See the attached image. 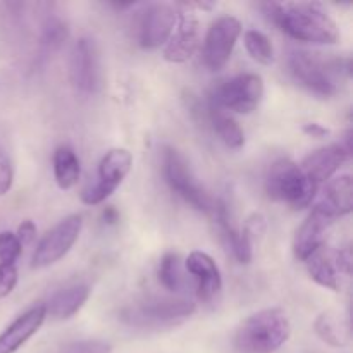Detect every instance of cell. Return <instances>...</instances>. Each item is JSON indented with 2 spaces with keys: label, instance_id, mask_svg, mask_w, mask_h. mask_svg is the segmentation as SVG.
Returning a JSON list of instances; mask_svg holds the SVG:
<instances>
[{
  "label": "cell",
  "instance_id": "obj_1",
  "mask_svg": "<svg viewBox=\"0 0 353 353\" xmlns=\"http://www.w3.org/2000/svg\"><path fill=\"white\" fill-rule=\"evenodd\" d=\"M264 16L283 33L296 41L312 45H334L340 41V28L319 2L261 3Z\"/></svg>",
  "mask_w": 353,
  "mask_h": 353
},
{
  "label": "cell",
  "instance_id": "obj_2",
  "mask_svg": "<svg viewBox=\"0 0 353 353\" xmlns=\"http://www.w3.org/2000/svg\"><path fill=\"white\" fill-rule=\"evenodd\" d=\"M288 68L300 86L321 99H331L341 90L345 76H350V59L324 57L309 50H293Z\"/></svg>",
  "mask_w": 353,
  "mask_h": 353
},
{
  "label": "cell",
  "instance_id": "obj_3",
  "mask_svg": "<svg viewBox=\"0 0 353 353\" xmlns=\"http://www.w3.org/2000/svg\"><path fill=\"white\" fill-rule=\"evenodd\" d=\"M292 324L281 309H264L252 314L234 334L238 353H274L288 341Z\"/></svg>",
  "mask_w": 353,
  "mask_h": 353
},
{
  "label": "cell",
  "instance_id": "obj_4",
  "mask_svg": "<svg viewBox=\"0 0 353 353\" xmlns=\"http://www.w3.org/2000/svg\"><path fill=\"white\" fill-rule=\"evenodd\" d=\"M317 186L302 171L300 164L288 157L274 161L265 174V193L269 199L290 205L292 209H305L317 195Z\"/></svg>",
  "mask_w": 353,
  "mask_h": 353
},
{
  "label": "cell",
  "instance_id": "obj_5",
  "mask_svg": "<svg viewBox=\"0 0 353 353\" xmlns=\"http://www.w3.org/2000/svg\"><path fill=\"white\" fill-rule=\"evenodd\" d=\"M162 171L168 185L172 192L181 196L186 203L205 216H214L217 205V199H214L202 186V183L195 178L192 168L186 159L176 148L164 147L162 152Z\"/></svg>",
  "mask_w": 353,
  "mask_h": 353
},
{
  "label": "cell",
  "instance_id": "obj_6",
  "mask_svg": "<svg viewBox=\"0 0 353 353\" xmlns=\"http://www.w3.org/2000/svg\"><path fill=\"white\" fill-rule=\"evenodd\" d=\"M196 305L186 299H164V296H152L133 305L124 307L119 312V319L131 327L152 330V327H164L176 324L178 321L186 319L195 314Z\"/></svg>",
  "mask_w": 353,
  "mask_h": 353
},
{
  "label": "cell",
  "instance_id": "obj_7",
  "mask_svg": "<svg viewBox=\"0 0 353 353\" xmlns=\"http://www.w3.org/2000/svg\"><path fill=\"white\" fill-rule=\"evenodd\" d=\"M264 99V79L254 72H245L219 81L209 95V105L236 114H250Z\"/></svg>",
  "mask_w": 353,
  "mask_h": 353
},
{
  "label": "cell",
  "instance_id": "obj_8",
  "mask_svg": "<svg viewBox=\"0 0 353 353\" xmlns=\"http://www.w3.org/2000/svg\"><path fill=\"white\" fill-rule=\"evenodd\" d=\"M133 165V155L126 148H112L102 157L97 172V181L83 190L81 202L86 205H99L105 202L121 186Z\"/></svg>",
  "mask_w": 353,
  "mask_h": 353
},
{
  "label": "cell",
  "instance_id": "obj_9",
  "mask_svg": "<svg viewBox=\"0 0 353 353\" xmlns=\"http://www.w3.org/2000/svg\"><path fill=\"white\" fill-rule=\"evenodd\" d=\"M83 228V217L78 214L68 216L62 219L61 223L55 224L47 234H43L40 241H38L37 248L31 257V268L33 269H43L50 268L55 262L64 259L72 248V245L78 241L79 233Z\"/></svg>",
  "mask_w": 353,
  "mask_h": 353
},
{
  "label": "cell",
  "instance_id": "obj_10",
  "mask_svg": "<svg viewBox=\"0 0 353 353\" xmlns=\"http://www.w3.org/2000/svg\"><path fill=\"white\" fill-rule=\"evenodd\" d=\"M69 76L76 92L93 95L102 86V64L99 45L93 38L83 37L74 43L69 59Z\"/></svg>",
  "mask_w": 353,
  "mask_h": 353
},
{
  "label": "cell",
  "instance_id": "obj_11",
  "mask_svg": "<svg viewBox=\"0 0 353 353\" xmlns=\"http://www.w3.org/2000/svg\"><path fill=\"white\" fill-rule=\"evenodd\" d=\"M241 34V23L234 16H221L210 24L203 40V64L209 71H221L234 50Z\"/></svg>",
  "mask_w": 353,
  "mask_h": 353
},
{
  "label": "cell",
  "instance_id": "obj_12",
  "mask_svg": "<svg viewBox=\"0 0 353 353\" xmlns=\"http://www.w3.org/2000/svg\"><path fill=\"white\" fill-rule=\"evenodd\" d=\"M178 21L176 9L169 3H152L140 14L137 24L138 43L143 48H157L168 43Z\"/></svg>",
  "mask_w": 353,
  "mask_h": 353
},
{
  "label": "cell",
  "instance_id": "obj_13",
  "mask_svg": "<svg viewBox=\"0 0 353 353\" xmlns=\"http://www.w3.org/2000/svg\"><path fill=\"white\" fill-rule=\"evenodd\" d=\"M200 43V23L199 17L192 10H183L176 28L169 37L164 48V59L172 64L188 62L195 55Z\"/></svg>",
  "mask_w": 353,
  "mask_h": 353
},
{
  "label": "cell",
  "instance_id": "obj_14",
  "mask_svg": "<svg viewBox=\"0 0 353 353\" xmlns=\"http://www.w3.org/2000/svg\"><path fill=\"white\" fill-rule=\"evenodd\" d=\"M350 152L341 143L327 145V147L317 148L312 154L307 155L300 164L307 178L319 188L323 183H327L334 176V172L347 162Z\"/></svg>",
  "mask_w": 353,
  "mask_h": 353
},
{
  "label": "cell",
  "instance_id": "obj_15",
  "mask_svg": "<svg viewBox=\"0 0 353 353\" xmlns=\"http://www.w3.org/2000/svg\"><path fill=\"white\" fill-rule=\"evenodd\" d=\"M331 224H333V221L330 217H326L316 209L310 210V214L300 224L295 238H293V254L299 261L307 262L316 252L323 248Z\"/></svg>",
  "mask_w": 353,
  "mask_h": 353
},
{
  "label": "cell",
  "instance_id": "obj_16",
  "mask_svg": "<svg viewBox=\"0 0 353 353\" xmlns=\"http://www.w3.org/2000/svg\"><path fill=\"white\" fill-rule=\"evenodd\" d=\"M185 268L196 283V296L202 302H212L223 288V278L216 261L205 252H192L185 261Z\"/></svg>",
  "mask_w": 353,
  "mask_h": 353
},
{
  "label": "cell",
  "instance_id": "obj_17",
  "mask_svg": "<svg viewBox=\"0 0 353 353\" xmlns=\"http://www.w3.org/2000/svg\"><path fill=\"white\" fill-rule=\"evenodd\" d=\"M331 221L348 216L353 209V179L350 174H341L326 183L319 202L314 205Z\"/></svg>",
  "mask_w": 353,
  "mask_h": 353
},
{
  "label": "cell",
  "instance_id": "obj_18",
  "mask_svg": "<svg viewBox=\"0 0 353 353\" xmlns=\"http://www.w3.org/2000/svg\"><path fill=\"white\" fill-rule=\"evenodd\" d=\"M47 310L43 303L31 307L30 310L17 317L2 334H0V353H16L26 343L30 338H33L45 323Z\"/></svg>",
  "mask_w": 353,
  "mask_h": 353
},
{
  "label": "cell",
  "instance_id": "obj_19",
  "mask_svg": "<svg viewBox=\"0 0 353 353\" xmlns=\"http://www.w3.org/2000/svg\"><path fill=\"white\" fill-rule=\"evenodd\" d=\"M88 296L90 286L85 283H74V285H69L55 292L43 305L47 316L50 314L54 319H71L83 309Z\"/></svg>",
  "mask_w": 353,
  "mask_h": 353
},
{
  "label": "cell",
  "instance_id": "obj_20",
  "mask_svg": "<svg viewBox=\"0 0 353 353\" xmlns=\"http://www.w3.org/2000/svg\"><path fill=\"white\" fill-rule=\"evenodd\" d=\"M81 176V164L69 145H61L54 152V178L61 190H71L78 185Z\"/></svg>",
  "mask_w": 353,
  "mask_h": 353
},
{
  "label": "cell",
  "instance_id": "obj_21",
  "mask_svg": "<svg viewBox=\"0 0 353 353\" xmlns=\"http://www.w3.org/2000/svg\"><path fill=\"white\" fill-rule=\"evenodd\" d=\"M316 334L326 345L343 348L350 343V326L336 312H323L314 323Z\"/></svg>",
  "mask_w": 353,
  "mask_h": 353
},
{
  "label": "cell",
  "instance_id": "obj_22",
  "mask_svg": "<svg viewBox=\"0 0 353 353\" xmlns=\"http://www.w3.org/2000/svg\"><path fill=\"white\" fill-rule=\"evenodd\" d=\"M207 119H209V124L212 126V130L216 131L219 140L223 141L228 148L238 150V148L243 147L245 145L243 130H241L240 124H238L230 114L209 105V109H207Z\"/></svg>",
  "mask_w": 353,
  "mask_h": 353
},
{
  "label": "cell",
  "instance_id": "obj_23",
  "mask_svg": "<svg viewBox=\"0 0 353 353\" xmlns=\"http://www.w3.org/2000/svg\"><path fill=\"white\" fill-rule=\"evenodd\" d=\"M265 233V217L262 214H252L243 224V230L238 236V245L234 248V257L241 264H248L254 257V247Z\"/></svg>",
  "mask_w": 353,
  "mask_h": 353
},
{
  "label": "cell",
  "instance_id": "obj_24",
  "mask_svg": "<svg viewBox=\"0 0 353 353\" xmlns=\"http://www.w3.org/2000/svg\"><path fill=\"white\" fill-rule=\"evenodd\" d=\"M68 24L57 16L47 17L41 28V37H40V59L41 62L48 61L54 54H57L62 48V45L68 40Z\"/></svg>",
  "mask_w": 353,
  "mask_h": 353
},
{
  "label": "cell",
  "instance_id": "obj_25",
  "mask_svg": "<svg viewBox=\"0 0 353 353\" xmlns=\"http://www.w3.org/2000/svg\"><path fill=\"white\" fill-rule=\"evenodd\" d=\"M307 269L314 281L323 288L331 290V292H340L341 281L340 272H338L336 265L331 261L330 255L323 254V252H316L312 257L307 261Z\"/></svg>",
  "mask_w": 353,
  "mask_h": 353
},
{
  "label": "cell",
  "instance_id": "obj_26",
  "mask_svg": "<svg viewBox=\"0 0 353 353\" xmlns=\"http://www.w3.org/2000/svg\"><path fill=\"white\" fill-rule=\"evenodd\" d=\"M157 276L161 285L164 286L168 292L171 293H181L186 286L185 272H183V262L181 257L174 252H168L164 257L161 259L159 264Z\"/></svg>",
  "mask_w": 353,
  "mask_h": 353
},
{
  "label": "cell",
  "instance_id": "obj_27",
  "mask_svg": "<svg viewBox=\"0 0 353 353\" xmlns=\"http://www.w3.org/2000/svg\"><path fill=\"white\" fill-rule=\"evenodd\" d=\"M243 41L248 55L259 64L271 65L274 62V45L269 40L268 34L257 30H248L245 31Z\"/></svg>",
  "mask_w": 353,
  "mask_h": 353
},
{
  "label": "cell",
  "instance_id": "obj_28",
  "mask_svg": "<svg viewBox=\"0 0 353 353\" xmlns=\"http://www.w3.org/2000/svg\"><path fill=\"white\" fill-rule=\"evenodd\" d=\"M23 247L12 231L0 233V264H14L19 259Z\"/></svg>",
  "mask_w": 353,
  "mask_h": 353
},
{
  "label": "cell",
  "instance_id": "obj_29",
  "mask_svg": "<svg viewBox=\"0 0 353 353\" xmlns=\"http://www.w3.org/2000/svg\"><path fill=\"white\" fill-rule=\"evenodd\" d=\"M61 353H112V345L102 340H81L65 345Z\"/></svg>",
  "mask_w": 353,
  "mask_h": 353
},
{
  "label": "cell",
  "instance_id": "obj_30",
  "mask_svg": "<svg viewBox=\"0 0 353 353\" xmlns=\"http://www.w3.org/2000/svg\"><path fill=\"white\" fill-rule=\"evenodd\" d=\"M17 269L14 264H0V300L9 296L17 285Z\"/></svg>",
  "mask_w": 353,
  "mask_h": 353
},
{
  "label": "cell",
  "instance_id": "obj_31",
  "mask_svg": "<svg viewBox=\"0 0 353 353\" xmlns=\"http://www.w3.org/2000/svg\"><path fill=\"white\" fill-rule=\"evenodd\" d=\"M12 181H14L12 164H10L9 157L0 150V196L9 193V190L12 188Z\"/></svg>",
  "mask_w": 353,
  "mask_h": 353
},
{
  "label": "cell",
  "instance_id": "obj_32",
  "mask_svg": "<svg viewBox=\"0 0 353 353\" xmlns=\"http://www.w3.org/2000/svg\"><path fill=\"white\" fill-rule=\"evenodd\" d=\"M17 240H19L21 247H28L30 243H33V240L37 238V226H34L33 221L26 219L19 224L17 228V233H16Z\"/></svg>",
  "mask_w": 353,
  "mask_h": 353
},
{
  "label": "cell",
  "instance_id": "obj_33",
  "mask_svg": "<svg viewBox=\"0 0 353 353\" xmlns=\"http://www.w3.org/2000/svg\"><path fill=\"white\" fill-rule=\"evenodd\" d=\"M352 250L348 247L341 248L336 252V257H334V265H336L338 272H343L345 276L352 274Z\"/></svg>",
  "mask_w": 353,
  "mask_h": 353
},
{
  "label": "cell",
  "instance_id": "obj_34",
  "mask_svg": "<svg viewBox=\"0 0 353 353\" xmlns=\"http://www.w3.org/2000/svg\"><path fill=\"white\" fill-rule=\"evenodd\" d=\"M303 133L312 138H326L330 134V130L319 123H309L303 126Z\"/></svg>",
  "mask_w": 353,
  "mask_h": 353
},
{
  "label": "cell",
  "instance_id": "obj_35",
  "mask_svg": "<svg viewBox=\"0 0 353 353\" xmlns=\"http://www.w3.org/2000/svg\"><path fill=\"white\" fill-rule=\"evenodd\" d=\"M102 219L105 224H117V221H119V212L116 210V207H105L102 212Z\"/></svg>",
  "mask_w": 353,
  "mask_h": 353
}]
</instances>
